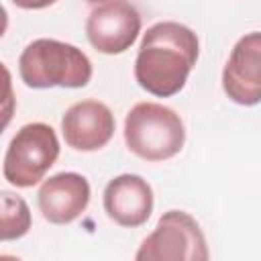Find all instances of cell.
<instances>
[{
    "label": "cell",
    "instance_id": "cell-1",
    "mask_svg": "<svg viewBox=\"0 0 261 261\" xmlns=\"http://www.w3.org/2000/svg\"><path fill=\"white\" fill-rule=\"evenodd\" d=\"M196 59V33L186 24L163 20L149 27L141 39L135 59V80L145 92L169 98L186 86Z\"/></svg>",
    "mask_w": 261,
    "mask_h": 261
},
{
    "label": "cell",
    "instance_id": "cell-2",
    "mask_svg": "<svg viewBox=\"0 0 261 261\" xmlns=\"http://www.w3.org/2000/svg\"><path fill=\"white\" fill-rule=\"evenodd\" d=\"M18 73L35 90L84 88L92 80V61L75 45L57 39H37L22 49Z\"/></svg>",
    "mask_w": 261,
    "mask_h": 261
},
{
    "label": "cell",
    "instance_id": "cell-3",
    "mask_svg": "<svg viewBox=\"0 0 261 261\" xmlns=\"http://www.w3.org/2000/svg\"><path fill=\"white\" fill-rule=\"evenodd\" d=\"M124 143L145 161H165L181 151L186 128L179 114L169 106L139 102L124 118Z\"/></svg>",
    "mask_w": 261,
    "mask_h": 261
},
{
    "label": "cell",
    "instance_id": "cell-4",
    "mask_svg": "<svg viewBox=\"0 0 261 261\" xmlns=\"http://www.w3.org/2000/svg\"><path fill=\"white\" fill-rule=\"evenodd\" d=\"M59 157V139L53 126L45 122H29L10 139L2 173L14 188H33L53 167Z\"/></svg>",
    "mask_w": 261,
    "mask_h": 261
},
{
    "label": "cell",
    "instance_id": "cell-5",
    "mask_svg": "<svg viewBox=\"0 0 261 261\" xmlns=\"http://www.w3.org/2000/svg\"><path fill=\"white\" fill-rule=\"evenodd\" d=\"M135 261H210V253L196 218L184 210H167L139 245Z\"/></svg>",
    "mask_w": 261,
    "mask_h": 261
},
{
    "label": "cell",
    "instance_id": "cell-6",
    "mask_svg": "<svg viewBox=\"0 0 261 261\" xmlns=\"http://www.w3.org/2000/svg\"><path fill=\"white\" fill-rule=\"evenodd\" d=\"M141 33V14L124 0H108L92 6L86 20L90 45L106 55H118L130 49Z\"/></svg>",
    "mask_w": 261,
    "mask_h": 261
},
{
    "label": "cell",
    "instance_id": "cell-7",
    "mask_svg": "<svg viewBox=\"0 0 261 261\" xmlns=\"http://www.w3.org/2000/svg\"><path fill=\"white\" fill-rule=\"evenodd\" d=\"M224 94L241 106L261 102V33L253 31L241 37L222 69Z\"/></svg>",
    "mask_w": 261,
    "mask_h": 261
},
{
    "label": "cell",
    "instance_id": "cell-8",
    "mask_svg": "<svg viewBox=\"0 0 261 261\" xmlns=\"http://www.w3.org/2000/svg\"><path fill=\"white\" fill-rule=\"evenodd\" d=\"M114 114L98 100H82L69 106L61 118L65 143L75 151H98L114 135Z\"/></svg>",
    "mask_w": 261,
    "mask_h": 261
},
{
    "label": "cell",
    "instance_id": "cell-9",
    "mask_svg": "<svg viewBox=\"0 0 261 261\" xmlns=\"http://www.w3.org/2000/svg\"><path fill=\"white\" fill-rule=\"evenodd\" d=\"M37 204L51 224H69L90 204V184L75 171H61L45 179L37 194Z\"/></svg>",
    "mask_w": 261,
    "mask_h": 261
},
{
    "label": "cell",
    "instance_id": "cell-10",
    "mask_svg": "<svg viewBox=\"0 0 261 261\" xmlns=\"http://www.w3.org/2000/svg\"><path fill=\"white\" fill-rule=\"evenodd\" d=\"M102 202L110 220L135 228L145 224L153 212V190L141 175L122 173L106 184Z\"/></svg>",
    "mask_w": 261,
    "mask_h": 261
},
{
    "label": "cell",
    "instance_id": "cell-11",
    "mask_svg": "<svg viewBox=\"0 0 261 261\" xmlns=\"http://www.w3.org/2000/svg\"><path fill=\"white\" fill-rule=\"evenodd\" d=\"M31 210L20 196L2 192V241H14L29 232Z\"/></svg>",
    "mask_w": 261,
    "mask_h": 261
},
{
    "label": "cell",
    "instance_id": "cell-12",
    "mask_svg": "<svg viewBox=\"0 0 261 261\" xmlns=\"http://www.w3.org/2000/svg\"><path fill=\"white\" fill-rule=\"evenodd\" d=\"M0 261H22V259H18V257H14V255H2Z\"/></svg>",
    "mask_w": 261,
    "mask_h": 261
}]
</instances>
